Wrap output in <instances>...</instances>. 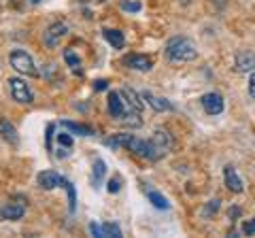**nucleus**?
I'll list each match as a JSON object with an SVG mask.
<instances>
[{
    "label": "nucleus",
    "instance_id": "nucleus-11",
    "mask_svg": "<svg viewBox=\"0 0 255 238\" xmlns=\"http://www.w3.org/2000/svg\"><path fill=\"white\" fill-rule=\"evenodd\" d=\"M234 68L236 73H251V70H255V53L253 51H240L234 60Z\"/></svg>",
    "mask_w": 255,
    "mask_h": 238
},
{
    "label": "nucleus",
    "instance_id": "nucleus-26",
    "mask_svg": "<svg viewBox=\"0 0 255 238\" xmlns=\"http://www.w3.org/2000/svg\"><path fill=\"white\" fill-rule=\"evenodd\" d=\"M119 6L124 11H128V13H138L140 9H143V4H140L138 0H121Z\"/></svg>",
    "mask_w": 255,
    "mask_h": 238
},
{
    "label": "nucleus",
    "instance_id": "nucleus-31",
    "mask_svg": "<svg viewBox=\"0 0 255 238\" xmlns=\"http://www.w3.org/2000/svg\"><path fill=\"white\" fill-rule=\"evenodd\" d=\"M249 96L255 100V70H251V77H249Z\"/></svg>",
    "mask_w": 255,
    "mask_h": 238
},
{
    "label": "nucleus",
    "instance_id": "nucleus-24",
    "mask_svg": "<svg viewBox=\"0 0 255 238\" xmlns=\"http://www.w3.org/2000/svg\"><path fill=\"white\" fill-rule=\"evenodd\" d=\"M102 234L106 236H113V238H121L124 234H121V228L117 226V223H102Z\"/></svg>",
    "mask_w": 255,
    "mask_h": 238
},
{
    "label": "nucleus",
    "instance_id": "nucleus-35",
    "mask_svg": "<svg viewBox=\"0 0 255 238\" xmlns=\"http://www.w3.org/2000/svg\"><path fill=\"white\" fill-rule=\"evenodd\" d=\"M30 2H32V4H38V2H41V0H30Z\"/></svg>",
    "mask_w": 255,
    "mask_h": 238
},
{
    "label": "nucleus",
    "instance_id": "nucleus-12",
    "mask_svg": "<svg viewBox=\"0 0 255 238\" xmlns=\"http://www.w3.org/2000/svg\"><path fill=\"white\" fill-rule=\"evenodd\" d=\"M24 213H26L24 202H9L0 209V217L6 221H19L24 217Z\"/></svg>",
    "mask_w": 255,
    "mask_h": 238
},
{
    "label": "nucleus",
    "instance_id": "nucleus-22",
    "mask_svg": "<svg viewBox=\"0 0 255 238\" xmlns=\"http://www.w3.org/2000/svg\"><path fill=\"white\" fill-rule=\"evenodd\" d=\"M130 136H132V134H115L113 138H106L104 140V145L111 147V149H119V147H126L128 145Z\"/></svg>",
    "mask_w": 255,
    "mask_h": 238
},
{
    "label": "nucleus",
    "instance_id": "nucleus-9",
    "mask_svg": "<svg viewBox=\"0 0 255 238\" xmlns=\"http://www.w3.org/2000/svg\"><path fill=\"white\" fill-rule=\"evenodd\" d=\"M223 181H226V187L230 191H234V194H240V191L245 189L242 179L238 177V172H236L234 166H226V168H223Z\"/></svg>",
    "mask_w": 255,
    "mask_h": 238
},
{
    "label": "nucleus",
    "instance_id": "nucleus-20",
    "mask_svg": "<svg viewBox=\"0 0 255 238\" xmlns=\"http://www.w3.org/2000/svg\"><path fill=\"white\" fill-rule=\"evenodd\" d=\"M62 128H66V130H70L73 134H79V136H92L94 134V128H89V126H83V124H76V121H62L60 124Z\"/></svg>",
    "mask_w": 255,
    "mask_h": 238
},
{
    "label": "nucleus",
    "instance_id": "nucleus-2",
    "mask_svg": "<svg viewBox=\"0 0 255 238\" xmlns=\"http://www.w3.org/2000/svg\"><path fill=\"white\" fill-rule=\"evenodd\" d=\"M128 151H132L134 156L143 158V159H149V162H157L159 158H164V153L157 149L155 145H153V140H145V138H136V136H130L126 145Z\"/></svg>",
    "mask_w": 255,
    "mask_h": 238
},
{
    "label": "nucleus",
    "instance_id": "nucleus-16",
    "mask_svg": "<svg viewBox=\"0 0 255 238\" xmlns=\"http://www.w3.org/2000/svg\"><path fill=\"white\" fill-rule=\"evenodd\" d=\"M119 94H121V98H124V102H126V105L130 106V108H134V111H138V113L143 111V105H145V102H143V98H140V94H136L132 87H124Z\"/></svg>",
    "mask_w": 255,
    "mask_h": 238
},
{
    "label": "nucleus",
    "instance_id": "nucleus-18",
    "mask_svg": "<svg viewBox=\"0 0 255 238\" xmlns=\"http://www.w3.org/2000/svg\"><path fill=\"white\" fill-rule=\"evenodd\" d=\"M104 177H106V164L102 162V159H96L94 162V172H92V185H94V189H98L102 181H104Z\"/></svg>",
    "mask_w": 255,
    "mask_h": 238
},
{
    "label": "nucleus",
    "instance_id": "nucleus-23",
    "mask_svg": "<svg viewBox=\"0 0 255 238\" xmlns=\"http://www.w3.org/2000/svg\"><path fill=\"white\" fill-rule=\"evenodd\" d=\"M64 60H66V64L75 70V73L76 70H81V57L76 55L73 49H64Z\"/></svg>",
    "mask_w": 255,
    "mask_h": 238
},
{
    "label": "nucleus",
    "instance_id": "nucleus-32",
    "mask_svg": "<svg viewBox=\"0 0 255 238\" xmlns=\"http://www.w3.org/2000/svg\"><path fill=\"white\" fill-rule=\"evenodd\" d=\"M106 87H108V81H104V79H98V81L94 83V89H96V92H104Z\"/></svg>",
    "mask_w": 255,
    "mask_h": 238
},
{
    "label": "nucleus",
    "instance_id": "nucleus-3",
    "mask_svg": "<svg viewBox=\"0 0 255 238\" xmlns=\"http://www.w3.org/2000/svg\"><path fill=\"white\" fill-rule=\"evenodd\" d=\"M9 62L11 66L17 70L19 75H26V77H38V70L34 66V60H32V55L28 51L24 49H13L11 55H9Z\"/></svg>",
    "mask_w": 255,
    "mask_h": 238
},
{
    "label": "nucleus",
    "instance_id": "nucleus-21",
    "mask_svg": "<svg viewBox=\"0 0 255 238\" xmlns=\"http://www.w3.org/2000/svg\"><path fill=\"white\" fill-rule=\"evenodd\" d=\"M60 187L66 189V194H68V211H70V215L76 211V191H75V185L66 181V179L62 177V181H60Z\"/></svg>",
    "mask_w": 255,
    "mask_h": 238
},
{
    "label": "nucleus",
    "instance_id": "nucleus-8",
    "mask_svg": "<svg viewBox=\"0 0 255 238\" xmlns=\"http://www.w3.org/2000/svg\"><path fill=\"white\" fill-rule=\"evenodd\" d=\"M124 64L128 68H134V70H143V73H149L153 68V60L149 55H143V53H130L124 57Z\"/></svg>",
    "mask_w": 255,
    "mask_h": 238
},
{
    "label": "nucleus",
    "instance_id": "nucleus-14",
    "mask_svg": "<svg viewBox=\"0 0 255 238\" xmlns=\"http://www.w3.org/2000/svg\"><path fill=\"white\" fill-rule=\"evenodd\" d=\"M124 111H126V102H124V98H121V94L111 92L108 94V113H111V117L121 119Z\"/></svg>",
    "mask_w": 255,
    "mask_h": 238
},
{
    "label": "nucleus",
    "instance_id": "nucleus-5",
    "mask_svg": "<svg viewBox=\"0 0 255 238\" xmlns=\"http://www.w3.org/2000/svg\"><path fill=\"white\" fill-rule=\"evenodd\" d=\"M68 34V26L64 24V22H55V24H51L47 32H43V43H45V47H49V49H55L57 45H60V38H64Z\"/></svg>",
    "mask_w": 255,
    "mask_h": 238
},
{
    "label": "nucleus",
    "instance_id": "nucleus-28",
    "mask_svg": "<svg viewBox=\"0 0 255 238\" xmlns=\"http://www.w3.org/2000/svg\"><path fill=\"white\" fill-rule=\"evenodd\" d=\"M87 230H89V234L96 236V238H104V234H102V226H100V223L92 221V223H89V226H87Z\"/></svg>",
    "mask_w": 255,
    "mask_h": 238
},
{
    "label": "nucleus",
    "instance_id": "nucleus-29",
    "mask_svg": "<svg viewBox=\"0 0 255 238\" xmlns=\"http://www.w3.org/2000/svg\"><path fill=\"white\" fill-rule=\"evenodd\" d=\"M106 189L111 191V194H117V191L121 189V179H119V177L111 179V181H108V185H106Z\"/></svg>",
    "mask_w": 255,
    "mask_h": 238
},
{
    "label": "nucleus",
    "instance_id": "nucleus-15",
    "mask_svg": "<svg viewBox=\"0 0 255 238\" xmlns=\"http://www.w3.org/2000/svg\"><path fill=\"white\" fill-rule=\"evenodd\" d=\"M102 36H104V41L111 45L113 49H124L126 45V36L121 30H115V28H104L102 30Z\"/></svg>",
    "mask_w": 255,
    "mask_h": 238
},
{
    "label": "nucleus",
    "instance_id": "nucleus-30",
    "mask_svg": "<svg viewBox=\"0 0 255 238\" xmlns=\"http://www.w3.org/2000/svg\"><path fill=\"white\" fill-rule=\"evenodd\" d=\"M242 234H247V236L255 234V219H251V221H245V223H242Z\"/></svg>",
    "mask_w": 255,
    "mask_h": 238
},
{
    "label": "nucleus",
    "instance_id": "nucleus-19",
    "mask_svg": "<svg viewBox=\"0 0 255 238\" xmlns=\"http://www.w3.org/2000/svg\"><path fill=\"white\" fill-rule=\"evenodd\" d=\"M147 200H149L153 207L159 209V211H168L170 209V202L166 200V196H162L159 191L155 189H147Z\"/></svg>",
    "mask_w": 255,
    "mask_h": 238
},
{
    "label": "nucleus",
    "instance_id": "nucleus-36",
    "mask_svg": "<svg viewBox=\"0 0 255 238\" xmlns=\"http://www.w3.org/2000/svg\"><path fill=\"white\" fill-rule=\"evenodd\" d=\"M100 2H104V0H100Z\"/></svg>",
    "mask_w": 255,
    "mask_h": 238
},
{
    "label": "nucleus",
    "instance_id": "nucleus-1",
    "mask_svg": "<svg viewBox=\"0 0 255 238\" xmlns=\"http://www.w3.org/2000/svg\"><path fill=\"white\" fill-rule=\"evenodd\" d=\"M164 53L170 62H194L198 57V49L196 45L185 36H172L164 47Z\"/></svg>",
    "mask_w": 255,
    "mask_h": 238
},
{
    "label": "nucleus",
    "instance_id": "nucleus-33",
    "mask_svg": "<svg viewBox=\"0 0 255 238\" xmlns=\"http://www.w3.org/2000/svg\"><path fill=\"white\" fill-rule=\"evenodd\" d=\"M53 130H55V126L49 124V126H47V149H49V151H51V138H53Z\"/></svg>",
    "mask_w": 255,
    "mask_h": 238
},
{
    "label": "nucleus",
    "instance_id": "nucleus-13",
    "mask_svg": "<svg viewBox=\"0 0 255 238\" xmlns=\"http://www.w3.org/2000/svg\"><path fill=\"white\" fill-rule=\"evenodd\" d=\"M36 181H38V187H43V189H55V187H60V181H62V175H57L55 170H43L41 175L36 177Z\"/></svg>",
    "mask_w": 255,
    "mask_h": 238
},
{
    "label": "nucleus",
    "instance_id": "nucleus-6",
    "mask_svg": "<svg viewBox=\"0 0 255 238\" xmlns=\"http://www.w3.org/2000/svg\"><path fill=\"white\" fill-rule=\"evenodd\" d=\"M200 105L204 108L206 115H221L223 108H226V102H223V96L217 92H208L200 98Z\"/></svg>",
    "mask_w": 255,
    "mask_h": 238
},
{
    "label": "nucleus",
    "instance_id": "nucleus-25",
    "mask_svg": "<svg viewBox=\"0 0 255 238\" xmlns=\"http://www.w3.org/2000/svg\"><path fill=\"white\" fill-rule=\"evenodd\" d=\"M219 207H221V200H219V198H213V200H208V204H206V207H204V211H202V217H206V219H208L210 215H215L217 211H219Z\"/></svg>",
    "mask_w": 255,
    "mask_h": 238
},
{
    "label": "nucleus",
    "instance_id": "nucleus-7",
    "mask_svg": "<svg viewBox=\"0 0 255 238\" xmlns=\"http://www.w3.org/2000/svg\"><path fill=\"white\" fill-rule=\"evenodd\" d=\"M151 140H153V145H155L157 149L164 153V156L172 149V145H175V138H172V134L166 130V128H155V130H153Z\"/></svg>",
    "mask_w": 255,
    "mask_h": 238
},
{
    "label": "nucleus",
    "instance_id": "nucleus-34",
    "mask_svg": "<svg viewBox=\"0 0 255 238\" xmlns=\"http://www.w3.org/2000/svg\"><path fill=\"white\" fill-rule=\"evenodd\" d=\"M230 217H232V221L236 219V217H240V209L238 207H232V209H230V213H228Z\"/></svg>",
    "mask_w": 255,
    "mask_h": 238
},
{
    "label": "nucleus",
    "instance_id": "nucleus-4",
    "mask_svg": "<svg viewBox=\"0 0 255 238\" xmlns=\"http://www.w3.org/2000/svg\"><path fill=\"white\" fill-rule=\"evenodd\" d=\"M9 89H11L13 100L19 102V105H32V102H34V94H32V89L28 87V83H26L24 79H19V77L9 79Z\"/></svg>",
    "mask_w": 255,
    "mask_h": 238
},
{
    "label": "nucleus",
    "instance_id": "nucleus-17",
    "mask_svg": "<svg viewBox=\"0 0 255 238\" xmlns=\"http://www.w3.org/2000/svg\"><path fill=\"white\" fill-rule=\"evenodd\" d=\"M0 134H2V138L6 140V143H11V145H17V143H19V136H17L15 126H13L6 117L0 119Z\"/></svg>",
    "mask_w": 255,
    "mask_h": 238
},
{
    "label": "nucleus",
    "instance_id": "nucleus-10",
    "mask_svg": "<svg viewBox=\"0 0 255 238\" xmlns=\"http://www.w3.org/2000/svg\"><path fill=\"white\" fill-rule=\"evenodd\" d=\"M140 98H143V102H147L155 113H166V111H172V105L166 98H159V96L151 94V92H143L140 94Z\"/></svg>",
    "mask_w": 255,
    "mask_h": 238
},
{
    "label": "nucleus",
    "instance_id": "nucleus-27",
    "mask_svg": "<svg viewBox=\"0 0 255 238\" xmlns=\"http://www.w3.org/2000/svg\"><path fill=\"white\" fill-rule=\"evenodd\" d=\"M57 143H60L64 149H70V147H73V136L66 134V132H60V134H57Z\"/></svg>",
    "mask_w": 255,
    "mask_h": 238
}]
</instances>
